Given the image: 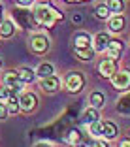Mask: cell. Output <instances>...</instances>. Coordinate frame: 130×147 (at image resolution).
<instances>
[{
	"mask_svg": "<svg viewBox=\"0 0 130 147\" xmlns=\"http://www.w3.org/2000/svg\"><path fill=\"white\" fill-rule=\"evenodd\" d=\"M32 15H34V21L43 26H53L55 21H62L64 19V13L57 11L49 4H36L34 9H32Z\"/></svg>",
	"mask_w": 130,
	"mask_h": 147,
	"instance_id": "1",
	"label": "cell"
},
{
	"mask_svg": "<svg viewBox=\"0 0 130 147\" xmlns=\"http://www.w3.org/2000/svg\"><path fill=\"white\" fill-rule=\"evenodd\" d=\"M64 85L70 92H81L83 87H85V78H83L81 72H72V74L66 76Z\"/></svg>",
	"mask_w": 130,
	"mask_h": 147,
	"instance_id": "2",
	"label": "cell"
},
{
	"mask_svg": "<svg viewBox=\"0 0 130 147\" xmlns=\"http://www.w3.org/2000/svg\"><path fill=\"white\" fill-rule=\"evenodd\" d=\"M111 85L117 91H128L130 89V70H119L111 78Z\"/></svg>",
	"mask_w": 130,
	"mask_h": 147,
	"instance_id": "3",
	"label": "cell"
},
{
	"mask_svg": "<svg viewBox=\"0 0 130 147\" xmlns=\"http://www.w3.org/2000/svg\"><path fill=\"white\" fill-rule=\"evenodd\" d=\"M4 85L9 89L11 96H17V92H21V89H23V83L19 79L17 72H6L4 74Z\"/></svg>",
	"mask_w": 130,
	"mask_h": 147,
	"instance_id": "4",
	"label": "cell"
},
{
	"mask_svg": "<svg viewBox=\"0 0 130 147\" xmlns=\"http://www.w3.org/2000/svg\"><path fill=\"white\" fill-rule=\"evenodd\" d=\"M98 72L100 76H104V78H113L115 74L119 72V66H117V61H111V59H102L98 62Z\"/></svg>",
	"mask_w": 130,
	"mask_h": 147,
	"instance_id": "5",
	"label": "cell"
},
{
	"mask_svg": "<svg viewBox=\"0 0 130 147\" xmlns=\"http://www.w3.org/2000/svg\"><path fill=\"white\" fill-rule=\"evenodd\" d=\"M30 49L34 53H38V55L45 53L49 49V38L45 34H34L30 38Z\"/></svg>",
	"mask_w": 130,
	"mask_h": 147,
	"instance_id": "6",
	"label": "cell"
},
{
	"mask_svg": "<svg viewBox=\"0 0 130 147\" xmlns=\"http://www.w3.org/2000/svg\"><path fill=\"white\" fill-rule=\"evenodd\" d=\"M109 42H111V36H109L108 32H98V34L92 38V49H94V53H106Z\"/></svg>",
	"mask_w": 130,
	"mask_h": 147,
	"instance_id": "7",
	"label": "cell"
},
{
	"mask_svg": "<svg viewBox=\"0 0 130 147\" xmlns=\"http://www.w3.org/2000/svg\"><path fill=\"white\" fill-rule=\"evenodd\" d=\"M13 17H15L17 25L25 26V28L32 26V23H34V15H30V9H21V8H15V9H13Z\"/></svg>",
	"mask_w": 130,
	"mask_h": 147,
	"instance_id": "8",
	"label": "cell"
},
{
	"mask_svg": "<svg viewBox=\"0 0 130 147\" xmlns=\"http://www.w3.org/2000/svg\"><path fill=\"white\" fill-rule=\"evenodd\" d=\"M19 100H21V109L25 113H30L36 108V104H38V96L34 92H25V94H21Z\"/></svg>",
	"mask_w": 130,
	"mask_h": 147,
	"instance_id": "9",
	"label": "cell"
},
{
	"mask_svg": "<svg viewBox=\"0 0 130 147\" xmlns=\"http://www.w3.org/2000/svg\"><path fill=\"white\" fill-rule=\"evenodd\" d=\"M123 49H125V45H123L121 40H113L111 38V42H109V45H108V51H106V53H108V59H111V61L121 59Z\"/></svg>",
	"mask_w": 130,
	"mask_h": 147,
	"instance_id": "10",
	"label": "cell"
},
{
	"mask_svg": "<svg viewBox=\"0 0 130 147\" xmlns=\"http://www.w3.org/2000/svg\"><path fill=\"white\" fill-rule=\"evenodd\" d=\"M81 123H83V125H87V126H92V125H96V123H100V113H98V109L87 108L85 111L81 113Z\"/></svg>",
	"mask_w": 130,
	"mask_h": 147,
	"instance_id": "11",
	"label": "cell"
},
{
	"mask_svg": "<svg viewBox=\"0 0 130 147\" xmlns=\"http://www.w3.org/2000/svg\"><path fill=\"white\" fill-rule=\"evenodd\" d=\"M40 87H42V89H43L45 92H57L59 89H61V79L57 78V76H51V78H45V79H42Z\"/></svg>",
	"mask_w": 130,
	"mask_h": 147,
	"instance_id": "12",
	"label": "cell"
},
{
	"mask_svg": "<svg viewBox=\"0 0 130 147\" xmlns=\"http://www.w3.org/2000/svg\"><path fill=\"white\" fill-rule=\"evenodd\" d=\"M74 43H75L74 49H91L92 47V38L89 34H85V32H79V34H75Z\"/></svg>",
	"mask_w": 130,
	"mask_h": 147,
	"instance_id": "13",
	"label": "cell"
},
{
	"mask_svg": "<svg viewBox=\"0 0 130 147\" xmlns=\"http://www.w3.org/2000/svg\"><path fill=\"white\" fill-rule=\"evenodd\" d=\"M89 104H91V108H94V109L104 108V106H106V96H104V92H100V91L91 92V96H89Z\"/></svg>",
	"mask_w": 130,
	"mask_h": 147,
	"instance_id": "14",
	"label": "cell"
},
{
	"mask_svg": "<svg viewBox=\"0 0 130 147\" xmlns=\"http://www.w3.org/2000/svg\"><path fill=\"white\" fill-rule=\"evenodd\" d=\"M17 76L19 79H21V83H32L36 78V70L28 68V66H21V68L17 70Z\"/></svg>",
	"mask_w": 130,
	"mask_h": 147,
	"instance_id": "15",
	"label": "cell"
},
{
	"mask_svg": "<svg viewBox=\"0 0 130 147\" xmlns=\"http://www.w3.org/2000/svg\"><path fill=\"white\" fill-rule=\"evenodd\" d=\"M53 74H55V66H53L51 62H42V64L36 68V76H40L42 79L51 78Z\"/></svg>",
	"mask_w": 130,
	"mask_h": 147,
	"instance_id": "16",
	"label": "cell"
},
{
	"mask_svg": "<svg viewBox=\"0 0 130 147\" xmlns=\"http://www.w3.org/2000/svg\"><path fill=\"white\" fill-rule=\"evenodd\" d=\"M108 26H109L111 32H121L123 28H125V17H123V15H113V17H109Z\"/></svg>",
	"mask_w": 130,
	"mask_h": 147,
	"instance_id": "17",
	"label": "cell"
},
{
	"mask_svg": "<svg viewBox=\"0 0 130 147\" xmlns=\"http://www.w3.org/2000/svg\"><path fill=\"white\" fill-rule=\"evenodd\" d=\"M15 34V23L11 19H6L0 26V38H11Z\"/></svg>",
	"mask_w": 130,
	"mask_h": 147,
	"instance_id": "18",
	"label": "cell"
},
{
	"mask_svg": "<svg viewBox=\"0 0 130 147\" xmlns=\"http://www.w3.org/2000/svg\"><path fill=\"white\" fill-rule=\"evenodd\" d=\"M102 125H104V132H102L104 140L117 138V125H115V123H113V121H104Z\"/></svg>",
	"mask_w": 130,
	"mask_h": 147,
	"instance_id": "19",
	"label": "cell"
},
{
	"mask_svg": "<svg viewBox=\"0 0 130 147\" xmlns=\"http://www.w3.org/2000/svg\"><path fill=\"white\" fill-rule=\"evenodd\" d=\"M117 111L121 115H130V92L117 102Z\"/></svg>",
	"mask_w": 130,
	"mask_h": 147,
	"instance_id": "20",
	"label": "cell"
},
{
	"mask_svg": "<svg viewBox=\"0 0 130 147\" xmlns=\"http://www.w3.org/2000/svg\"><path fill=\"white\" fill-rule=\"evenodd\" d=\"M109 13H111V11H109L108 4H100V6H96V8H94V15L100 19V21H106V19L109 21Z\"/></svg>",
	"mask_w": 130,
	"mask_h": 147,
	"instance_id": "21",
	"label": "cell"
},
{
	"mask_svg": "<svg viewBox=\"0 0 130 147\" xmlns=\"http://www.w3.org/2000/svg\"><path fill=\"white\" fill-rule=\"evenodd\" d=\"M8 111H9V115H17V111L21 109V100L17 98V96H9V100H8Z\"/></svg>",
	"mask_w": 130,
	"mask_h": 147,
	"instance_id": "22",
	"label": "cell"
},
{
	"mask_svg": "<svg viewBox=\"0 0 130 147\" xmlns=\"http://www.w3.org/2000/svg\"><path fill=\"white\" fill-rule=\"evenodd\" d=\"M75 57H77L79 61H92V57H94V49H74Z\"/></svg>",
	"mask_w": 130,
	"mask_h": 147,
	"instance_id": "23",
	"label": "cell"
},
{
	"mask_svg": "<svg viewBox=\"0 0 130 147\" xmlns=\"http://www.w3.org/2000/svg\"><path fill=\"white\" fill-rule=\"evenodd\" d=\"M108 8H109V11H113L115 15H121L123 9H125V2H121V0H109Z\"/></svg>",
	"mask_w": 130,
	"mask_h": 147,
	"instance_id": "24",
	"label": "cell"
},
{
	"mask_svg": "<svg viewBox=\"0 0 130 147\" xmlns=\"http://www.w3.org/2000/svg\"><path fill=\"white\" fill-rule=\"evenodd\" d=\"M66 140H68L72 145H79V143H81V134H79V130L77 128H72L68 132V136H66Z\"/></svg>",
	"mask_w": 130,
	"mask_h": 147,
	"instance_id": "25",
	"label": "cell"
},
{
	"mask_svg": "<svg viewBox=\"0 0 130 147\" xmlns=\"http://www.w3.org/2000/svg\"><path fill=\"white\" fill-rule=\"evenodd\" d=\"M102 132H104V125L102 123H96V125H92V126H89V134L91 136H102Z\"/></svg>",
	"mask_w": 130,
	"mask_h": 147,
	"instance_id": "26",
	"label": "cell"
},
{
	"mask_svg": "<svg viewBox=\"0 0 130 147\" xmlns=\"http://www.w3.org/2000/svg\"><path fill=\"white\" fill-rule=\"evenodd\" d=\"M9 96H11L9 89L6 85H0V100H9Z\"/></svg>",
	"mask_w": 130,
	"mask_h": 147,
	"instance_id": "27",
	"label": "cell"
},
{
	"mask_svg": "<svg viewBox=\"0 0 130 147\" xmlns=\"http://www.w3.org/2000/svg\"><path fill=\"white\" fill-rule=\"evenodd\" d=\"M9 115V111H8V106L4 104V102H0V121H4L6 117Z\"/></svg>",
	"mask_w": 130,
	"mask_h": 147,
	"instance_id": "28",
	"label": "cell"
},
{
	"mask_svg": "<svg viewBox=\"0 0 130 147\" xmlns=\"http://www.w3.org/2000/svg\"><path fill=\"white\" fill-rule=\"evenodd\" d=\"M92 147H109V143H108V140H96L92 143Z\"/></svg>",
	"mask_w": 130,
	"mask_h": 147,
	"instance_id": "29",
	"label": "cell"
},
{
	"mask_svg": "<svg viewBox=\"0 0 130 147\" xmlns=\"http://www.w3.org/2000/svg\"><path fill=\"white\" fill-rule=\"evenodd\" d=\"M32 2H28V0H19L17 2V8H30Z\"/></svg>",
	"mask_w": 130,
	"mask_h": 147,
	"instance_id": "30",
	"label": "cell"
},
{
	"mask_svg": "<svg viewBox=\"0 0 130 147\" xmlns=\"http://www.w3.org/2000/svg\"><path fill=\"white\" fill-rule=\"evenodd\" d=\"M81 21H83L81 15H79V13H74V17H72V23L75 25V23H81Z\"/></svg>",
	"mask_w": 130,
	"mask_h": 147,
	"instance_id": "31",
	"label": "cell"
},
{
	"mask_svg": "<svg viewBox=\"0 0 130 147\" xmlns=\"http://www.w3.org/2000/svg\"><path fill=\"white\" fill-rule=\"evenodd\" d=\"M117 147H130V140H123V142L119 143Z\"/></svg>",
	"mask_w": 130,
	"mask_h": 147,
	"instance_id": "32",
	"label": "cell"
},
{
	"mask_svg": "<svg viewBox=\"0 0 130 147\" xmlns=\"http://www.w3.org/2000/svg\"><path fill=\"white\" fill-rule=\"evenodd\" d=\"M34 147H51V145H49V143H43V142H40V143H36Z\"/></svg>",
	"mask_w": 130,
	"mask_h": 147,
	"instance_id": "33",
	"label": "cell"
},
{
	"mask_svg": "<svg viewBox=\"0 0 130 147\" xmlns=\"http://www.w3.org/2000/svg\"><path fill=\"white\" fill-rule=\"evenodd\" d=\"M2 13H4V11H2V4H0V26H2V23H4V19H2Z\"/></svg>",
	"mask_w": 130,
	"mask_h": 147,
	"instance_id": "34",
	"label": "cell"
},
{
	"mask_svg": "<svg viewBox=\"0 0 130 147\" xmlns=\"http://www.w3.org/2000/svg\"><path fill=\"white\" fill-rule=\"evenodd\" d=\"M74 147H87V145H83V143H79V145H74Z\"/></svg>",
	"mask_w": 130,
	"mask_h": 147,
	"instance_id": "35",
	"label": "cell"
},
{
	"mask_svg": "<svg viewBox=\"0 0 130 147\" xmlns=\"http://www.w3.org/2000/svg\"><path fill=\"white\" fill-rule=\"evenodd\" d=\"M0 68H2V61H0Z\"/></svg>",
	"mask_w": 130,
	"mask_h": 147,
	"instance_id": "36",
	"label": "cell"
}]
</instances>
